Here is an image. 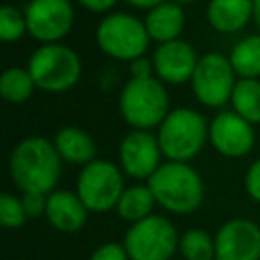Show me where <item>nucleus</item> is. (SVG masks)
Here are the masks:
<instances>
[{"mask_svg":"<svg viewBox=\"0 0 260 260\" xmlns=\"http://www.w3.org/2000/svg\"><path fill=\"white\" fill-rule=\"evenodd\" d=\"M254 20H256V26L260 28V0H254Z\"/></svg>","mask_w":260,"mask_h":260,"instance_id":"nucleus-32","label":"nucleus"},{"mask_svg":"<svg viewBox=\"0 0 260 260\" xmlns=\"http://www.w3.org/2000/svg\"><path fill=\"white\" fill-rule=\"evenodd\" d=\"M126 2H130V4H134V6H138V8H154V6H158V4H162V0H126Z\"/></svg>","mask_w":260,"mask_h":260,"instance_id":"nucleus-31","label":"nucleus"},{"mask_svg":"<svg viewBox=\"0 0 260 260\" xmlns=\"http://www.w3.org/2000/svg\"><path fill=\"white\" fill-rule=\"evenodd\" d=\"M232 104L236 114H240L250 124L260 122V81L240 79L232 93Z\"/></svg>","mask_w":260,"mask_h":260,"instance_id":"nucleus-21","label":"nucleus"},{"mask_svg":"<svg viewBox=\"0 0 260 260\" xmlns=\"http://www.w3.org/2000/svg\"><path fill=\"white\" fill-rule=\"evenodd\" d=\"M197 61L199 59H197L193 47L179 39L162 43L152 57L154 73L162 81H169V83H183V81L191 79L195 73Z\"/></svg>","mask_w":260,"mask_h":260,"instance_id":"nucleus-14","label":"nucleus"},{"mask_svg":"<svg viewBox=\"0 0 260 260\" xmlns=\"http://www.w3.org/2000/svg\"><path fill=\"white\" fill-rule=\"evenodd\" d=\"M177 232L160 215H148L130 225L124 248L130 260H169L177 250Z\"/></svg>","mask_w":260,"mask_h":260,"instance_id":"nucleus-7","label":"nucleus"},{"mask_svg":"<svg viewBox=\"0 0 260 260\" xmlns=\"http://www.w3.org/2000/svg\"><path fill=\"white\" fill-rule=\"evenodd\" d=\"M209 138L215 150L230 158L244 156L254 146V130L248 120L236 112H221L209 126Z\"/></svg>","mask_w":260,"mask_h":260,"instance_id":"nucleus-12","label":"nucleus"},{"mask_svg":"<svg viewBox=\"0 0 260 260\" xmlns=\"http://www.w3.org/2000/svg\"><path fill=\"white\" fill-rule=\"evenodd\" d=\"M179 248L185 260H213L215 258V240H211L205 230L185 232L179 242Z\"/></svg>","mask_w":260,"mask_h":260,"instance_id":"nucleus-23","label":"nucleus"},{"mask_svg":"<svg viewBox=\"0 0 260 260\" xmlns=\"http://www.w3.org/2000/svg\"><path fill=\"white\" fill-rule=\"evenodd\" d=\"M254 16V0H211L207 20L219 32H236Z\"/></svg>","mask_w":260,"mask_h":260,"instance_id":"nucleus-16","label":"nucleus"},{"mask_svg":"<svg viewBox=\"0 0 260 260\" xmlns=\"http://www.w3.org/2000/svg\"><path fill=\"white\" fill-rule=\"evenodd\" d=\"M160 144L158 138L148 134L146 130H136L124 136L120 144V160L124 171L134 179H150L154 171L160 167Z\"/></svg>","mask_w":260,"mask_h":260,"instance_id":"nucleus-13","label":"nucleus"},{"mask_svg":"<svg viewBox=\"0 0 260 260\" xmlns=\"http://www.w3.org/2000/svg\"><path fill=\"white\" fill-rule=\"evenodd\" d=\"M26 30L45 45L63 39L73 24V6L69 0H30L26 10Z\"/></svg>","mask_w":260,"mask_h":260,"instance_id":"nucleus-10","label":"nucleus"},{"mask_svg":"<svg viewBox=\"0 0 260 260\" xmlns=\"http://www.w3.org/2000/svg\"><path fill=\"white\" fill-rule=\"evenodd\" d=\"M173 2H177V4H185V2H193V0H173Z\"/></svg>","mask_w":260,"mask_h":260,"instance_id":"nucleus-33","label":"nucleus"},{"mask_svg":"<svg viewBox=\"0 0 260 260\" xmlns=\"http://www.w3.org/2000/svg\"><path fill=\"white\" fill-rule=\"evenodd\" d=\"M156 199L150 191V187H144V185H132L128 189H124L120 201H118V213L122 219L130 221V223H136L140 219H146L154 207Z\"/></svg>","mask_w":260,"mask_h":260,"instance_id":"nucleus-19","label":"nucleus"},{"mask_svg":"<svg viewBox=\"0 0 260 260\" xmlns=\"http://www.w3.org/2000/svg\"><path fill=\"white\" fill-rule=\"evenodd\" d=\"M230 63L242 79H258L260 77V35H252L240 41L232 53Z\"/></svg>","mask_w":260,"mask_h":260,"instance_id":"nucleus-20","label":"nucleus"},{"mask_svg":"<svg viewBox=\"0 0 260 260\" xmlns=\"http://www.w3.org/2000/svg\"><path fill=\"white\" fill-rule=\"evenodd\" d=\"M215 260H260V228L250 219H230L215 236Z\"/></svg>","mask_w":260,"mask_h":260,"instance_id":"nucleus-11","label":"nucleus"},{"mask_svg":"<svg viewBox=\"0 0 260 260\" xmlns=\"http://www.w3.org/2000/svg\"><path fill=\"white\" fill-rule=\"evenodd\" d=\"M150 65L144 57H138L134 61H130V69H132V77H150Z\"/></svg>","mask_w":260,"mask_h":260,"instance_id":"nucleus-29","label":"nucleus"},{"mask_svg":"<svg viewBox=\"0 0 260 260\" xmlns=\"http://www.w3.org/2000/svg\"><path fill=\"white\" fill-rule=\"evenodd\" d=\"M12 181L24 193H49L61 175V156L57 148L41 138H24L10 156Z\"/></svg>","mask_w":260,"mask_h":260,"instance_id":"nucleus-1","label":"nucleus"},{"mask_svg":"<svg viewBox=\"0 0 260 260\" xmlns=\"http://www.w3.org/2000/svg\"><path fill=\"white\" fill-rule=\"evenodd\" d=\"M209 136V126L205 118L189 108H179L169 112L158 130V144L167 158L177 162H187L193 158L205 138Z\"/></svg>","mask_w":260,"mask_h":260,"instance_id":"nucleus-3","label":"nucleus"},{"mask_svg":"<svg viewBox=\"0 0 260 260\" xmlns=\"http://www.w3.org/2000/svg\"><path fill=\"white\" fill-rule=\"evenodd\" d=\"M28 73L37 87L51 93H61L79 81L81 61L69 47L49 43L32 53Z\"/></svg>","mask_w":260,"mask_h":260,"instance_id":"nucleus-4","label":"nucleus"},{"mask_svg":"<svg viewBox=\"0 0 260 260\" xmlns=\"http://www.w3.org/2000/svg\"><path fill=\"white\" fill-rule=\"evenodd\" d=\"M234 67L230 59L219 53H207L199 57L195 73L191 77L195 98L209 108L223 106L234 93Z\"/></svg>","mask_w":260,"mask_h":260,"instance_id":"nucleus-9","label":"nucleus"},{"mask_svg":"<svg viewBox=\"0 0 260 260\" xmlns=\"http://www.w3.org/2000/svg\"><path fill=\"white\" fill-rule=\"evenodd\" d=\"M124 193L120 171L108 160H91L77 179V195L89 211H108Z\"/></svg>","mask_w":260,"mask_h":260,"instance_id":"nucleus-8","label":"nucleus"},{"mask_svg":"<svg viewBox=\"0 0 260 260\" xmlns=\"http://www.w3.org/2000/svg\"><path fill=\"white\" fill-rule=\"evenodd\" d=\"M35 87V81L28 73V69H20V67H10L2 73L0 77V93L4 100L12 102V104H22L30 98Z\"/></svg>","mask_w":260,"mask_h":260,"instance_id":"nucleus-22","label":"nucleus"},{"mask_svg":"<svg viewBox=\"0 0 260 260\" xmlns=\"http://www.w3.org/2000/svg\"><path fill=\"white\" fill-rule=\"evenodd\" d=\"M26 30V16L16 10L14 6H2L0 10V37L2 41L10 43L24 35Z\"/></svg>","mask_w":260,"mask_h":260,"instance_id":"nucleus-24","label":"nucleus"},{"mask_svg":"<svg viewBox=\"0 0 260 260\" xmlns=\"http://www.w3.org/2000/svg\"><path fill=\"white\" fill-rule=\"evenodd\" d=\"M120 110L128 124L138 130H146L162 122L169 114V95L158 79L132 77L120 95Z\"/></svg>","mask_w":260,"mask_h":260,"instance_id":"nucleus-5","label":"nucleus"},{"mask_svg":"<svg viewBox=\"0 0 260 260\" xmlns=\"http://www.w3.org/2000/svg\"><path fill=\"white\" fill-rule=\"evenodd\" d=\"M79 2L91 12H106L116 4V0H79Z\"/></svg>","mask_w":260,"mask_h":260,"instance_id":"nucleus-30","label":"nucleus"},{"mask_svg":"<svg viewBox=\"0 0 260 260\" xmlns=\"http://www.w3.org/2000/svg\"><path fill=\"white\" fill-rule=\"evenodd\" d=\"M183 24H185V14L177 2H162L154 6L146 14V22H144L148 37L152 41H158L160 45L179 39Z\"/></svg>","mask_w":260,"mask_h":260,"instance_id":"nucleus-17","label":"nucleus"},{"mask_svg":"<svg viewBox=\"0 0 260 260\" xmlns=\"http://www.w3.org/2000/svg\"><path fill=\"white\" fill-rule=\"evenodd\" d=\"M246 189H248L250 197L260 203V158L248 169V175H246Z\"/></svg>","mask_w":260,"mask_h":260,"instance_id":"nucleus-28","label":"nucleus"},{"mask_svg":"<svg viewBox=\"0 0 260 260\" xmlns=\"http://www.w3.org/2000/svg\"><path fill=\"white\" fill-rule=\"evenodd\" d=\"M95 39L104 53L120 61H134L142 57L150 41L144 22L126 12L106 16L95 30Z\"/></svg>","mask_w":260,"mask_h":260,"instance_id":"nucleus-6","label":"nucleus"},{"mask_svg":"<svg viewBox=\"0 0 260 260\" xmlns=\"http://www.w3.org/2000/svg\"><path fill=\"white\" fill-rule=\"evenodd\" d=\"M89 260H128V252L120 244H104L93 250Z\"/></svg>","mask_w":260,"mask_h":260,"instance_id":"nucleus-27","label":"nucleus"},{"mask_svg":"<svg viewBox=\"0 0 260 260\" xmlns=\"http://www.w3.org/2000/svg\"><path fill=\"white\" fill-rule=\"evenodd\" d=\"M87 207L69 191H53L47 199V217L61 232H77L85 223Z\"/></svg>","mask_w":260,"mask_h":260,"instance_id":"nucleus-15","label":"nucleus"},{"mask_svg":"<svg viewBox=\"0 0 260 260\" xmlns=\"http://www.w3.org/2000/svg\"><path fill=\"white\" fill-rule=\"evenodd\" d=\"M47 193H24L22 207L26 211V217H39L41 213H47Z\"/></svg>","mask_w":260,"mask_h":260,"instance_id":"nucleus-26","label":"nucleus"},{"mask_svg":"<svg viewBox=\"0 0 260 260\" xmlns=\"http://www.w3.org/2000/svg\"><path fill=\"white\" fill-rule=\"evenodd\" d=\"M148 187L156 203L173 213L195 211L203 201V181L187 162L160 165L148 179Z\"/></svg>","mask_w":260,"mask_h":260,"instance_id":"nucleus-2","label":"nucleus"},{"mask_svg":"<svg viewBox=\"0 0 260 260\" xmlns=\"http://www.w3.org/2000/svg\"><path fill=\"white\" fill-rule=\"evenodd\" d=\"M26 219L22 201L10 193L0 195V223L4 228H20Z\"/></svg>","mask_w":260,"mask_h":260,"instance_id":"nucleus-25","label":"nucleus"},{"mask_svg":"<svg viewBox=\"0 0 260 260\" xmlns=\"http://www.w3.org/2000/svg\"><path fill=\"white\" fill-rule=\"evenodd\" d=\"M55 148L59 156L69 162H91L95 154V144L91 136L75 126H65L57 132Z\"/></svg>","mask_w":260,"mask_h":260,"instance_id":"nucleus-18","label":"nucleus"}]
</instances>
